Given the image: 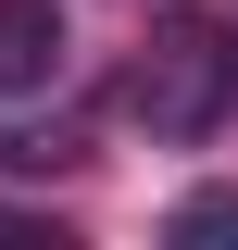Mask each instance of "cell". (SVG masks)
<instances>
[{
	"label": "cell",
	"mask_w": 238,
	"mask_h": 250,
	"mask_svg": "<svg viewBox=\"0 0 238 250\" xmlns=\"http://www.w3.org/2000/svg\"><path fill=\"white\" fill-rule=\"evenodd\" d=\"M125 113H138L150 138H213V125L238 113V38L213 25V13H163V25L138 38V62H125Z\"/></svg>",
	"instance_id": "6da1fadb"
},
{
	"label": "cell",
	"mask_w": 238,
	"mask_h": 250,
	"mask_svg": "<svg viewBox=\"0 0 238 250\" xmlns=\"http://www.w3.org/2000/svg\"><path fill=\"white\" fill-rule=\"evenodd\" d=\"M63 0H0V100H50L63 88Z\"/></svg>",
	"instance_id": "7a4b0ae2"
},
{
	"label": "cell",
	"mask_w": 238,
	"mask_h": 250,
	"mask_svg": "<svg viewBox=\"0 0 238 250\" xmlns=\"http://www.w3.org/2000/svg\"><path fill=\"white\" fill-rule=\"evenodd\" d=\"M163 238H238V188H201V200H176V225Z\"/></svg>",
	"instance_id": "3957f363"
}]
</instances>
